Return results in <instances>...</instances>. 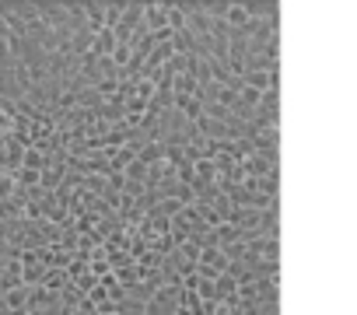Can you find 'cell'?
Returning <instances> with one entry per match:
<instances>
[]
</instances>
